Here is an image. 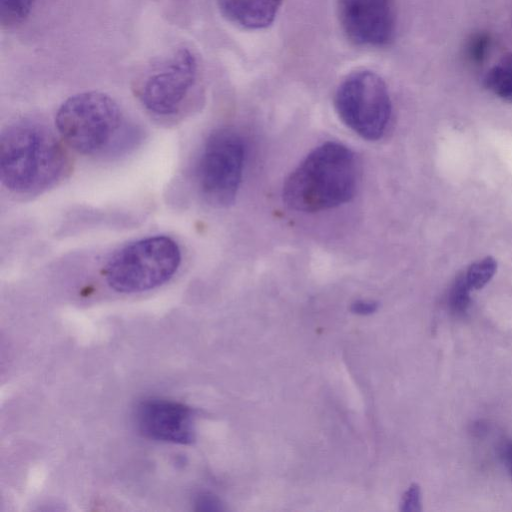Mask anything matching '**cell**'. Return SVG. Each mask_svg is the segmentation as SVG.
<instances>
[{"mask_svg":"<svg viewBox=\"0 0 512 512\" xmlns=\"http://www.w3.org/2000/svg\"><path fill=\"white\" fill-rule=\"evenodd\" d=\"M222 15L245 29L257 30L271 25L283 0H216Z\"/></svg>","mask_w":512,"mask_h":512,"instance_id":"obj_10","label":"cell"},{"mask_svg":"<svg viewBox=\"0 0 512 512\" xmlns=\"http://www.w3.org/2000/svg\"><path fill=\"white\" fill-rule=\"evenodd\" d=\"M484 84L495 95L512 102V54L502 58L487 72Z\"/></svg>","mask_w":512,"mask_h":512,"instance_id":"obj_11","label":"cell"},{"mask_svg":"<svg viewBox=\"0 0 512 512\" xmlns=\"http://www.w3.org/2000/svg\"><path fill=\"white\" fill-rule=\"evenodd\" d=\"M334 107L341 121L363 139H380L390 121L392 105L384 80L375 72L359 70L338 85Z\"/></svg>","mask_w":512,"mask_h":512,"instance_id":"obj_6","label":"cell"},{"mask_svg":"<svg viewBox=\"0 0 512 512\" xmlns=\"http://www.w3.org/2000/svg\"><path fill=\"white\" fill-rule=\"evenodd\" d=\"M69 158L45 125L20 120L0 135V178L16 195L33 196L54 187L69 172Z\"/></svg>","mask_w":512,"mask_h":512,"instance_id":"obj_1","label":"cell"},{"mask_svg":"<svg viewBox=\"0 0 512 512\" xmlns=\"http://www.w3.org/2000/svg\"><path fill=\"white\" fill-rule=\"evenodd\" d=\"M55 124L66 143L84 155L112 152L128 139L127 122L119 105L98 91L67 98L56 112Z\"/></svg>","mask_w":512,"mask_h":512,"instance_id":"obj_3","label":"cell"},{"mask_svg":"<svg viewBox=\"0 0 512 512\" xmlns=\"http://www.w3.org/2000/svg\"><path fill=\"white\" fill-rule=\"evenodd\" d=\"M489 48V37L486 34H476L467 45L466 55L470 62L480 64L485 60Z\"/></svg>","mask_w":512,"mask_h":512,"instance_id":"obj_15","label":"cell"},{"mask_svg":"<svg viewBox=\"0 0 512 512\" xmlns=\"http://www.w3.org/2000/svg\"><path fill=\"white\" fill-rule=\"evenodd\" d=\"M197 77L196 56L182 47L150 65L138 76L133 90L148 112L158 117H173L184 108Z\"/></svg>","mask_w":512,"mask_h":512,"instance_id":"obj_5","label":"cell"},{"mask_svg":"<svg viewBox=\"0 0 512 512\" xmlns=\"http://www.w3.org/2000/svg\"><path fill=\"white\" fill-rule=\"evenodd\" d=\"M378 308L375 301L358 300L352 303L350 309L353 313L359 315H369L374 313Z\"/></svg>","mask_w":512,"mask_h":512,"instance_id":"obj_18","label":"cell"},{"mask_svg":"<svg viewBox=\"0 0 512 512\" xmlns=\"http://www.w3.org/2000/svg\"><path fill=\"white\" fill-rule=\"evenodd\" d=\"M356 186L353 152L341 143L326 142L310 152L286 179L283 200L293 210L318 212L349 202Z\"/></svg>","mask_w":512,"mask_h":512,"instance_id":"obj_2","label":"cell"},{"mask_svg":"<svg viewBox=\"0 0 512 512\" xmlns=\"http://www.w3.org/2000/svg\"><path fill=\"white\" fill-rule=\"evenodd\" d=\"M497 262L492 257H485L471 264L462 274L471 290L482 289L494 276Z\"/></svg>","mask_w":512,"mask_h":512,"instance_id":"obj_13","label":"cell"},{"mask_svg":"<svg viewBox=\"0 0 512 512\" xmlns=\"http://www.w3.org/2000/svg\"><path fill=\"white\" fill-rule=\"evenodd\" d=\"M36 0H0V22L4 28H14L29 16Z\"/></svg>","mask_w":512,"mask_h":512,"instance_id":"obj_12","label":"cell"},{"mask_svg":"<svg viewBox=\"0 0 512 512\" xmlns=\"http://www.w3.org/2000/svg\"><path fill=\"white\" fill-rule=\"evenodd\" d=\"M245 146L231 128H219L206 139L196 179L202 197L215 207H226L236 198L243 174Z\"/></svg>","mask_w":512,"mask_h":512,"instance_id":"obj_7","label":"cell"},{"mask_svg":"<svg viewBox=\"0 0 512 512\" xmlns=\"http://www.w3.org/2000/svg\"><path fill=\"white\" fill-rule=\"evenodd\" d=\"M400 510L403 512H419L421 506V490L418 484L413 483L402 497Z\"/></svg>","mask_w":512,"mask_h":512,"instance_id":"obj_16","label":"cell"},{"mask_svg":"<svg viewBox=\"0 0 512 512\" xmlns=\"http://www.w3.org/2000/svg\"><path fill=\"white\" fill-rule=\"evenodd\" d=\"M139 433L152 440L180 445L195 441V413L191 407L168 399L147 398L134 412Z\"/></svg>","mask_w":512,"mask_h":512,"instance_id":"obj_9","label":"cell"},{"mask_svg":"<svg viewBox=\"0 0 512 512\" xmlns=\"http://www.w3.org/2000/svg\"><path fill=\"white\" fill-rule=\"evenodd\" d=\"M181 263L175 240L155 235L131 242L118 250L104 267V278L116 292L133 294L169 281Z\"/></svg>","mask_w":512,"mask_h":512,"instance_id":"obj_4","label":"cell"},{"mask_svg":"<svg viewBox=\"0 0 512 512\" xmlns=\"http://www.w3.org/2000/svg\"><path fill=\"white\" fill-rule=\"evenodd\" d=\"M470 291L471 289L461 274L455 279L449 294L450 306L454 311L463 312L467 309L470 302Z\"/></svg>","mask_w":512,"mask_h":512,"instance_id":"obj_14","label":"cell"},{"mask_svg":"<svg viewBox=\"0 0 512 512\" xmlns=\"http://www.w3.org/2000/svg\"><path fill=\"white\" fill-rule=\"evenodd\" d=\"M341 28L354 45L380 48L396 33L394 0H337Z\"/></svg>","mask_w":512,"mask_h":512,"instance_id":"obj_8","label":"cell"},{"mask_svg":"<svg viewBox=\"0 0 512 512\" xmlns=\"http://www.w3.org/2000/svg\"><path fill=\"white\" fill-rule=\"evenodd\" d=\"M501 455L504 458V461L512 477V441H507L503 445Z\"/></svg>","mask_w":512,"mask_h":512,"instance_id":"obj_19","label":"cell"},{"mask_svg":"<svg viewBox=\"0 0 512 512\" xmlns=\"http://www.w3.org/2000/svg\"><path fill=\"white\" fill-rule=\"evenodd\" d=\"M195 509L201 511L223 510L221 501L210 493H201L195 499Z\"/></svg>","mask_w":512,"mask_h":512,"instance_id":"obj_17","label":"cell"}]
</instances>
